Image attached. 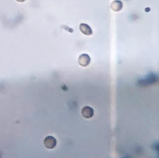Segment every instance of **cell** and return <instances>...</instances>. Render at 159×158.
<instances>
[{
	"mask_svg": "<svg viewBox=\"0 0 159 158\" xmlns=\"http://www.w3.org/2000/svg\"><path fill=\"white\" fill-rule=\"evenodd\" d=\"M111 8L114 12L120 11L122 8V3L120 1H114L111 3Z\"/></svg>",
	"mask_w": 159,
	"mask_h": 158,
	"instance_id": "5",
	"label": "cell"
},
{
	"mask_svg": "<svg viewBox=\"0 0 159 158\" xmlns=\"http://www.w3.org/2000/svg\"><path fill=\"white\" fill-rule=\"evenodd\" d=\"M91 62V58L89 55L86 53H83L80 55L78 58V63L80 66L82 67H87Z\"/></svg>",
	"mask_w": 159,
	"mask_h": 158,
	"instance_id": "2",
	"label": "cell"
},
{
	"mask_svg": "<svg viewBox=\"0 0 159 158\" xmlns=\"http://www.w3.org/2000/svg\"><path fill=\"white\" fill-rule=\"evenodd\" d=\"M81 113L82 116L85 118H91L94 116V110L90 106H85L81 110Z\"/></svg>",
	"mask_w": 159,
	"mask_h": 158,
	"instance_id": "3",
	"label": "cell"
},
{
	"mask_svg": "<svg viewBox=\"0 0 159 158\" xmlns=\"http://www.w3.org/2000/svg\"><path fill=\"white\" fill-rule=\"evenodd\" d=\"M80 30L85 35L90 36L93 34V30H91V27L87 25V24L82 23L80 25Z\"/></svg>",
	"mask_w": 159,
	"mask_h": 158,
	"instance_id": "4",
	"label": "cell"
},
{
	"mask_svg": "<svg viewBox=\"0 0 159 158\" xmlns=\"http://www.w3.org/2000/svg\"><path fill=\"white\" fill-rule=\"evenodd\" d=\"M44 146L48 149H53L57 146V139L52 136H48L44 140Z\"/></svg>",
	"mask_w": 159,
	"mask_h": 158,
	"instance_id": "1",
	"label": "cell"
}]
</instances>
